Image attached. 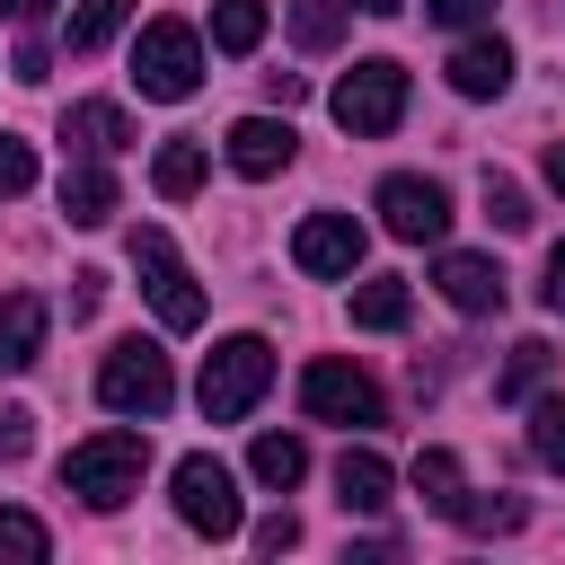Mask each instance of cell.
I'll use <instances>...</instances> for the list:
<instances>
[{"instance_id": "obj_31", "label": "cell", "mask_w": 565, "mask_h": 565, "mask_svg": "<svg viewBox=\"0 0 565 565\" xmlns=\"http://www.w3.org/2000/svg\"><path fill=\"white\" fill-rule=\"evenodd\" d=\"M35 450V415L26 406H0V459H26Z\"/></svg>"}, {"instance_id": "obj_6", "label": "cell", "mask_w": 565, "mask_h": 565, "mask_svg": "<svg viewBox=\"0 0 565 565\" xmlns=\"http://www.w3.org/2000/svg\"><path fill=\"white\" fill-rule=\"evenodd\" d=\"M300 406H309V424H388L380 380H371V371H353L344 353H318V362L300 371Z\"/></svg>"}, {"instance_id": "obj_39", "label": "cell", "mask_w": 565, "mask_h": 565, "mask_svg": "<svg viewBox=\"0 0 565 565\" xmlns=\"http://www.w3.org/2000/svg\"><path fill=\"white\" fill-rule=\"evenodd\" d=\"M344 9H371V18H388V9H406V0H344Z\"/></svg>"}, {"instance_id": "obj_17", "label": "cell", "mask_w": 565, "mask_h": 565, "mask_svg": "<svg viewBox=\"0 0 565 565\" xmlns=\"http://www.w3.org/2000/svg\"><path fill=\"white\" fill-rule=\"evenodd\" d=\"M388 486H397V477H388L380 450H344V459H335V503H344V512H380Z\"/></svg>"}, {"instance_id": "obj_29", "label": "cell", "mask_w": 565, "mask_h": 565, "mask_svg": "<svg viewBox=\"0 0 565 565\" xmlns=\"http://www.w3.org/2000/svg\"><path fill=\"white\" fill-rule=\"evenodd\" d=\"M486 221H494V230H530V194H521L512 177H494V168H486Z\"/></svg>"}, {"instance_id": "obj_18", "label": "cell", "mask_w": 565, "mask_h": 565, "mask_svg": "<svg viewBox=\"0 0 565 565\" xmlns=\"http://www.w3.org/2000/svg\"><path fill=\"white\" fill-rule=\"evenodd\" d=\"M247 468H256V486H274V494H291V486L309 477V441H300V433H256V450H247Z\"/></svg>"}, {"instance_id": "obj_1", "label": "cell", "mask_w": 565, "mask_h": 565, "mask_svg": "<svg viewBox=\"0 0 565 565\" xmlns=\"http://www.w3.org/2000/svg\"><path fill=\"white\" fill-rule=\"evenodd\" d=\"M141 468H150V441H141V433H88V441H71L62 486H71L79 503L115 512L124 494H141Z\"/></svg>"}, {"instance_id": "obj_16", "label": "cell", "mask_w": 565, "mask_h": 565, "mask_svg": "<svg viewBox=\"0 0 565 565\" xmlns=\"http://www.w3.org/2000/svg\"><path fill=\"white\" fill-rule=\"evenodd\" d=\"M62 221H79V230L115 221V177H106V159H71V168H62Z\"/></svg>"}, {"instance_id": "obj_36", "label": "cell", "mask_w": 565, "mask_h": 565, "mask_svg": "<svg viewBox=\"0 0 565 565\" xmlns=\"http://www.w3.org/2000/svg\"><path fill=\"white\" fill-rule=\"evenodd\" d=\"M265 97H274V106H300V97H309V79H300V71H274V79H265Z\"/></svg>"}, {"instance_id": "obj_38", "label": "cell", "mask_w": 565, "mask_h": 565, "mask_svg": "<svg viewBox=\"0 0 565 565\" xmlns=\"http://www.w3.org/2000/svg\"><path fill=\"white\" fill-rule=\"evenodd\" d=\"M539 168H547V185L565 194V141H547V159H539Z\"/></svg>"}, {"instance_id": "obj_32", "label": "cell", "mask_w": 565, "mask_h": 565, "mask_svg": "<svg viewBox=\"0 0 565 565\" xmlns=\"http://www.w3.org/2000/svg\"><path fill=\"white\" fill-rule=\"evenodd\" d=\"M424 18H433V26H486L494 0H424Z\"/></svg>"}, {"instance_id": "obj_4", "label": "cell", "mask_w": 565, "mask_h": 565, "mask_svg": "<svg viewBox=\"0 0 565 565\" xmlns=\"http://www.w3.org/2000/svg\"><path fill=\"white\" fill-rule=\"evenodd\" d=\"M97 397H106L115 415H168L177 371H168V353H159L150 335H124V344L97 362Z\"/></svg>"}, {"instance_id": "obj_3", "label": "cell", "mask_w": 565, "mask_h": 565, "mask_svg": "<svg viewBox=\"0 0 565 565\" xmlns=\"http://www.w3.org/2000/svg\"><path fill=\"white\" fill-rule=\"evenodd\" d=\"M265 380H274V344H265V335H221V344L203 353V415H212V424H238V415L265 397Z\"/></svg>"}, {"instance_id": "obj_24", "label": "cell", "mask_w": 565, "mask_h": 565, "mask_svg": "<svg viewBox=\"0 0 565 565\" xmlns=\"http://www.w3.org/2000/svg\"><path fill=\"white\" fill-rule=\"evenodd\" d=\"M415 494H424V503L450 521V512L468 503V486H459V459H450V450H424V459H415Z\"/></svg>"}, {"instance_id": "obj_14", "label": "cell", "mask_w": 565, "mask_h": 565, "mask_svg": "<svg viewBox=\"0 0 565 565\" xmlns=\"http://www.w3.org/2000/svg\"><path fill=\"white\" fill-rule=\"evenodd\" d=\"M44 300L35 291H0V371H35L44 362Z\"/></svg>"}, {"instance_id": "obj_15", "label": "cell", "mask_w": 565, "mask_h": 565, "mask_svg": "<svg viewBox=\"0 0 565 565\" xmlns=\"http://www.w3.org/2000/svg\"><path fill=\"white\" fill-rule=\"evenodd\" d=\"M503 79H512V44L503 35H468L450 53V88L459 97H503Z\"/></svg>"}, {"instance_id": "obj_10", "label": "cell", "mask_w": 565, "mask_h": 565, "mask_svg": "<svg viewBox=\"0 0 565 565\" xmlns=\"http://www.w3.org/2000/svg\"><path fill=\"white\" fill-rule=\"evenodd\" d=\"M291 265L318 274V282L353 274V265H362V221H353V212H309V221L291 230Z\"/></svg>"}, {"instance_id": "obj_28", "label": "cell", "mask_w": 565, "mask_h": 565, "mask_svg": "<svg viewBox=\"0 0 565 565\" xmlns=\"http://www.w3.org/2000/svg\"><path fill=\"white\" fill-rule=\"evenodd\" d=\"M450 521H459V530H477V539H486V530H521V494H468Z\"/></svg>"}, {"instance_id": "obj_2", "label": "cell", "mask_w": 565, "mask_h": 565, "mask_svg": "<svg viewBox=\"0 0 565 565\" xmlns=\"http://www.w3.org/2000/svg\"><path fill=\"white\" fill-rule=\"evenodd\" d=\"M132 88L159 97V106H177V97L203 88V44H194L185 18H150V26H141V44H132Z\"/></svg>"}, {"instance_id": "obj_30", "label": "cell", "mask_w": 565, "mask_h": 565, "mask_svg": "<svg viewBox=\"0 0 565 565\" xmlns=\"http://www.w3.org/2000/svg\"><path fill=\"white\" fill-rule=\"evenodd\" d=\"M26 185H35V150H26L18 132H0V203H18Z\"/></svg>"}, {"instance_id": "obj_35", "label": "cell", "mask_w": 565, "mask_h": 565, "mask_svg": "<svg viewBox=\"0 0 565 565\" xmlns=\"http://www.w3.org/2000/svg\"><path fill=\"white\" fill-rule=\"evenodd\" d=\"M539 300H547V309H565V238L547 247V282H539Z\"/></svg>"}, {"instance_id": "obj_34", "label": "cell", "mask_w": 565, "mask_h": 565, "mask_svg": "<svg viewBox=\"0 0 565 565\" xmlns=\"http://www.w3.org/2000/svg\"><path fill=\"white\" fill-rule=\"evenodd\" d=\"M106 300V274H71V318H88Z\"/></svg>"}, {"instance_id": "obj_11", "label": "cell", "mask_w": 565, "mask_h": 565, "mask_svg": "<svg viewBox=\"0 0 565 565\" xmlns=\"http://www.w3.org/2000/svg\"><path fill=\"white\" fill-rule=\"evenodd\" d=\"M433 291H441L459 318H486V309H503V265H494V256H468V247H441Z\"/></svg>"}, {"instance_id": "obj_12", "label": "cell", "mask_w": 565, "mask_h": 565, "mask_svg": "<svg viewBox=\"0 0 565 565\" xmlns=\"http://www.w3.org/2000/svg\"><path fill=\"white\" fill-rule=\"evenodd\" d=\"M62 141H71L79 159H115V150H132V115L106 106V97H79V106L62 115Z\"/></svg>"}, {"instance_id": "obj_8", "label": "cell", "mask_w": 565, "mask_h": 565, "mask_svg": "<svg viewBox=\"0 0 565 565\" xmlns=\"http://www.w3.org/2000/svg\"><path fill=\"white\" fill-rule=\"evenodd\" d=\"M168 494H177V521H185V530H203V539H238V477H230L212 450H185L177 477H168Z\"/></svg>"}, {"instance_id": "obj_27", "label": "cell", "mask_w": 565, "mask_h": 565, "mask_svg": "<svg viewBox=\"0 0 565 565\" xmlns=\"http://www.w3.org/2000/svg\"><path fill=\"white\" fill-rule=\"evenodd\" d=\"M530 459L565 477V397H530Z\"/></svg>"}, {"instance_id": "obj_23", "label": "cell", "mask_w": 565, "mask_h": 565, "mask_svg": "<svg viewBox=\"0 0 565 565\" xmlns=\"http://www.w3.org/2000/svg\"><path fill=\"white\" fill-rule=\"evenodd\" d=\"M556 371V344H539V335H521L512 344V362H503V380H494V397H539V380Z\"/></svg>"}, {"instance_id": "obj_7", "label": "cell", "mask_w": 565, "mask_h": 565, "mask_svg": "<svg viewBox=\"0 0 565 565\" xmlns=\"http://www.w3.org/2000/svg\"><path fill=\"white\" fill-rule=\"evenodd\" d=\"M132 274H141V291H150V309H159V327H203V291H194V274H185V256H177V238L168 230H132Z\"/></svg>"}, {"instance_id": "obj_13", "label": "cell", "mask_w": 565, "mask_h": 565, "mask_svg": "<svg viewBox=\"0 0 565 565\" xmlns=\"http://www.w3.org/2000/svg\"><path fill=\"white\" fill-rule=\"evenodd\" d=\"M230 168H238V177H282V168H291V124L238 115V124H230Z\"/></svg>"}, {"instance_id": "obj_20", "label": "cell", "mask_w": 565, "mask_h": 565, "mask_svg": "<svg viewBox=\"0 0 565 565\" xmlns=\"http://www.w3.org/2000/svg\"><path fill=\"white\" fill-rule=\"evenodd\" d=\"M212 44L221 53H256L265 44V0H212Z\"/></svg>"}, {"instance_id": "obj_22", "label": "cell", "mask_w": 565, "mask_h": 565, "mask_svg": "<svg viewBox=\"0 0 565 565\" xmlns=\"http://www.w3.org/2000/svg\"><path fill=\"white\" fill-rule=\"evenodd\" d=\"M353 327H371V335H388V327H406V282H397V274H380V282H362V291H353Z\"/></svg>"}, {"instance_id": "obj_19", "label": "cell", "mask_w": 565, "mask_h": 565, "mask_svg": "<svg viewBox=\"0 0 565 565\" xmlns=\"http://www.w3.org/2000/svg\"><path fill=\"white\" fill-rule=\"evenodd\" d=\"M203 168H212V159H203V141H168V150L150 159V185H159L168 203H185V194L203 185Z\"/></svg>"}, {"instance_id": "obj_33", "label": "cell", "mask_w": 565, "mask_h": 565, "mask_svg": "<svg viewBox=\"0 0 565 565\" xmlns=\"http://www.w3.org/2000/svg\"><path fill=\"white\" fill-rule=\"evenodd\" d=\"M291 539H300V521H291V512H265V521H256V547H265V556H282Z\"/></svg>"}, {"instance_id": "obj_26", "label": "cell", "mask_w": 565, "mask_h": 565, "mask_svg": "<svg viewBox=\"0 0 565 565\" xmlns=\"http://www.w3.org/2000/svg\"><path fill=\"white\" fill-rule=\"evenodd\" d=\"M124 18H132V0H79L71 9V53H106Z\"/></svg>"}, {"instance_id": "obj_37", "label": "cell", "mask_w": 565, "mask_h": 565, "mask_svg": "<svg viewBox=\"0 0 565 565\" xmlns=\"http://www.w3.org/2000/svg\"><path fill=\"white\" fill-rule=\"evenodd\" d=\"M44 9H53V0H0V18H18V26H35Z\"/></svg>"}, {"instance_id": "obj_5", "label": "cell", "mask_w": 565, "mask_h": 565, "mask_svg": "<svg viewBox=\"0 0 565 565\" xmlns=\"http://www.w3.org/2000/svg\"><path fill=\"white\" fill-rule=\"evenodd\" d=\"M335 124L344 132H362V141H380V132H397V115H406V71L388 62V53H371V62H353L344 79H335Z\"/></svg>"}, {"instance_id": "obj_9", "label": "cell", "mask_w": 565, "mask_h": 565, "mask_svg": "<svg viewBox=\"0 0 565 565\" xmlns=\"http://www.w3.org/2000/svg\"><path fill=\"white\" fill-rule=\"evenodd\" d=\"M380 221H388V238H406V247H441L450 194H441L433 177H380Z\"/></svg>"}, {"instance_id": "obj_21", "label": "cell", "mask_w": 565, "mask_h": 565, "mask_svg": "<svg viewBox=\"0 0 565 565\" xmlns=\"http://www.w3.org/2000/svg\"><path fill=\"white\" fill-rule=\"evenodd\" d=\"M44 556H53V530H44L35 512L0 503V565H44Z\"/></svg>"}, {"instance_id": "obj_25", "label": "cell", "mask_w": 565, "mask_h": 565, "mask_svg": "<svg viewBox=\"0 0 565 565\" xmlns=\"http://www.w3.org/2000/svg\"><path fill=\"white\" fill-rule=\"evenodd\" d=\"M291 44L335 53V44H344V0H291Z\"/></svg>"}]
</instances>
